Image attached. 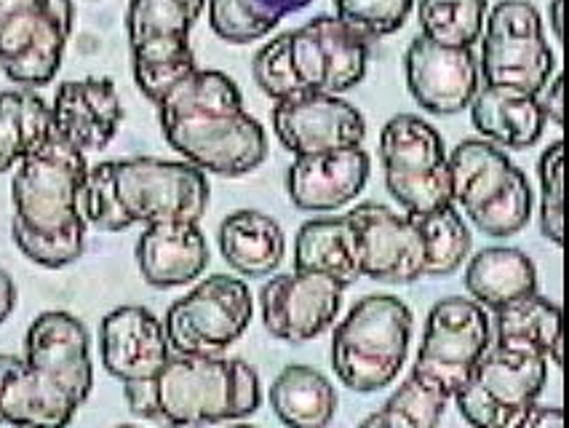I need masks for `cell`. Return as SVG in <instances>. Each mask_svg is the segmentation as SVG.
Segmentation results:
<instances>
[{"mask_svg":"<svg viewBox=\"0 0 569 428\" xmlns=\"http://www.w3.org/2000/svg\"><path fill=\"white\" fill-rule=\"evenodd\" d=\"M19 361H22V359L11 357V354H0V388H3L6 380H9V375L17 370ZM0 426H3V424H0Z\"/></svg>","mask_w":569,"mask_h":428,"instance_id":"43","label":"cell"},{"mask_svg":"<svg viewBox=\"0 0 569 428\" xmlns=\"http://www.w3.org/2000/svg\"><path fill=\"white\" fill-rule=\"evenodd\" d=\"M289 62L302 94H346L367 76L369 43L337 17L289 32Z\"/></svg>","mask_w":569,"mask_h":428,"instance_id":"15","label":"cell"},{"mask_svg":"<svg viewBox=\"0 0 569 428\" xmlns=\"http://www.w3.org/2000/svg\"><path fill=\"white\" fill-rule=\"evenodd\" d=\"M94 386L89 329L68 311H46L24 338V359L0 388V424L59 428Z\"/></svg>","mask_w":569,"mask_h":428,"instance_id":"3","label":"cell"},{"mask_svg":"<svg viewBox=\"0 0 569 428\" xmlns=\"http://www.w3.org/2000/svg\"><path fill=\"white\" fill-rule=\"evenodd\" d=\"M479 76L485 86L538 91L553 78L556 59L540 11L529 0H500L485 19Z\"/></svg>","mask_w":569,"mask_h":428,"instance_id":"13","label":"cell"},{"mask_svg":"<svg viewBox=\"0 0 569 428\" xmlns=\"http://www.w3.org/2000/svg\"><path fill=\"white\" fill-rule=\"evenodd\" d=\"M415 0H335V17L363 41H380L407 24Z\"/></svg>","mask_w":569,"mask_h":428,"instance_id":"34","label":"cell"},{"mask_svg":"<svg viewBox=\"0 0 569 428\" xmlns=\"http://www.w3.org/2000/svg\"><path fill=\"white\" fill-rule=\"evenodd\" d=\"M540 180V233L561 247L565 243V142L556 140L538 161Z\"/></svg>","mask_w":569,"mask_h":428,"instance_id":"35","label":"cell"},{"mask_svg":"<svg viewBox=\"0 0 569 428\" xmlns=\"http://www.w3.org/2000/svg\"><path fill=\"white\" fill-rule=\"evenodd\" d=\"M489 342L492 319L487 308L462 298L439 300L426 319L412 375L452 401L455 394L468 384Z\"/></svg>","mask_w":569,"mask_h":428,"instance_id":"14","label":"cell"},{"mask_svg":"<svg viewBox=\"0 0 569 428\" xmlns=\"http://www.w3.org/2000/svg\"><path fill=\"white\" fill-rule=\"evenodd\" d=\"M372 158L367 150H323L297 156L287 171V193L302 212H337L367 188Z\"/></svg>","mask_w":569,"mask_h":428,"instance_id":"20","label":"cell"},{"mask_svg":"<svg viewBox=\"0 0 569 428\" xmlns=\"http://www.w3.org/2000/svg\"><path fill=\"white\" fill-rule=\"evenodd\" d=\"M217 241L224 262L247 279L276 273L287 257V236L281 226L257 209H238L224 217Z\"/></svg>","mask_w":569,"mask_h":428,"instance_id":"25","label":"cell"},{"mask_svg":"<svg viewBox=\"0 0 569 428\" xmlns=\"http://www.w3.org/2000/svg\"><path fill=\"white\" fill-rule=\"evenodd\" d=\"M346 217L353 226L363 279L380 285H412L422 279L420 236L409 215H396L386 203H359Z\"/></svg>","mask_w":569,"mask_h":428,"instance_id":"18","label":"cell"},{"mask_svg":"<svg viewBox=\"0 0 569 428\" xmlns=\"http://www.w3.org/2000/svg\"><path fill=\"white\" fill-rule=\"evenodd\" d=\"M409 94L422 110L433 116H455L481 89L479 62L471 46H445L417 32L403 57Z\"/></svg>","mask_w":569,"mask_h":428,"instance_id":"17","label":"cell"},{"mask_svg":"<svg viewBox=\"0 0 569 428\" xmlns=\"http://www.w3.org/2000/svg\"><path fill=\"white\" fill-rule=\"evenodd\" d=\"M129 410L163 426H211L260 410V375L243 359L174 354L153 378L123 384Z\"/></svg>","mask_w":569,"mask_h":428,"instance_id":"5","label":"cell"},{"mask_svg":"<svg viewBox=\"0 0 569 428\" xmlns=\"http://www.w3.org/2000/svg\"><path fill=\"white\" fill-rule=\"evenodd\" d=\"M254 316V300L243 279L214 273L201 279L169 306L163 329L169 348L190 357H220L241 340Z\"/></svg>","mask_w":569,"mask_h":428,"instance_id":"11","label":"cell"},{"mask_svg":"<svg viewBox=\"0 0 569 428\" xmlns=\"http://www.w3.org/2000/svg\"><path fill=\"white\" fill-rule=\"evenodd\" d=\"M561 426H565V412H561L559 407H542L538 401L529 407L525 428H561Z\"/></svg>","mask_w":569,"mask_h":428,"instance_id":"39","label":"cell"},{"mask_svg":"<svg viewBox=\"0 0 569 428\" xmlns=\"http://www.w3.org/2000/svg\"><path fill=\"white\" fill-rule=\"evenodd\" d=\"M452 203L489 239H508L527 228L535 193L527 175L506 150L487 140H462L449 153Z\"/></svg>","mask_w":569,"mask_h":428,"instance_id":"7","label":"cell"},{"mask_svg":"<svg viewBox=\"0 0 569 428\" xmlns=\"http://www.w3.org/2000/svg\"><path fill=\"white\" fill-rule=\"evenodd\" d=\"M468 295L487 311L538 292V268L532 257L516 247H489L468 260L466 268Z\"/></svg>","mask_w":569,"mask_h":428,"instance_id":"26","label":"cell"},{"mask_svg":"<svg viewBox=\"0 0 569 428\" xmlns=\"http://www.w3.org/2000/svg\"><path fill=\"white\" fill-rule=\"evenodd\" d=\"M412 321V311L396 295L361 298L335 329L337 380L356 394H375L393 384L407 361Z\"/></svg>","mask_w":569,"mask_h":428,"instance_id":"6","label":"cell"},{"mask_svg":"<svg viewBox=\"0 0 569 428\" xmlns=\"http://www.w3.org/2000/svg\"><path fill=\"white\" fill-rule=\"evenodd\" d=\"M11 180V236L19 252L36 266L59 271L72 266L86 249L83 190L89 161L86 153L51 131L41 148L14 167Z\"/></svg>","mask_w":569,"mask_h":428,"instance_id":"2","label":"cell"},{"mask_svg":"<svg viewBox=\"0 0 569 428\" xmlns=\"http://www.w3.org/2000/svg\"><path fill=\"white\" fill-rule=\"evenodd\" d=\"M123 104L110 78L64 81L51 102L54 135L81 153H99L118 135Z\"/></svg>","mask_w":569,"mask_h":428,"instance_id":"22","label":"cell"},{"mask_svg":"<svg viewBox=\"0 0 569 428\" xmlns=\"http://www.w3.org/2000/svg\"><path fill=\"white\" fill-rule=\"evenodd\" d=\"M471 121L481 140L502 150H529L540 142L548 121L538 94L506 86H485L468 104Z\"/></svg>","mask_w":569,"mask_h":428,"instance_id":"24","label":"cell"},{"mask_svg":"<svg viewBox=\"0 0 569 428\" xmlns=\"http://www.w3.org/2000/svg\"><path fill=\"white\" fill-rule=\"evenodd\" d=\"M295 271L327 273L342 287L363 279L359 252H356V233L348 217H319L297 230Z\"/></svg>","mask_w":569,"mask_h":428,"instance_id":"27","label":"cell"},{"mask_svg":"<svg viewBox=\"0 0 569 428\" xmlns=\"http://www.w3.org/2000/svg\"><path fill=\"white\" fill-rule=\"evenodd\" d=\"M17 308V285L9 273L0 268V325L14 313Z\"/></svg>","mask_w":569,"mask_h":428,"instance_id":"40","label":"cell"},{"mask_svg":"<svg viewBox=\"0 0 569 428\" xmlns=\"http://www.w3.org/2000/svg\"><path fill=\"white\" fill-rule=\"evenodd\" d=\"M180 3L190 11V14H196V17H201V11L207 9V0H180Z\"/></svg>","mask_w":569,"mask_h":428,"instance_id":"44","label":"cell"},{"mask_svg":"<svg viewBox=\"0 0 569 428\" xmlns=\"http://www.w3.org/2000/svg\"><path fill=\"white\" fill-rule=\"evenodd\" d=\"M198 22L180 0H129L126 36L134 81L150 102H158L180 78L196 70L190 30Z\"/></svg>","mask_w":569,"mask_h":428,"instance_id":"12","label":"cell"},{"mask_svg":"<svg viewBox=\"0 0 569 428\" xmlns=\"http://www.w3.org/2000/svg\"><path fill=\"white\" fill-rule=\"evenodd\" d=\"M207 209V171L188 161L121 158L89 167L86 175L83 215L108 233L167 220L198 222Z\"/></svg>","mask_w":569,"mask_h":428,"instance_id":"4","label":"cell"},{"mask_svg":"<svg viewBox=\"0 0 569 428\" xmlns=\"http://www.w3.org/2000/svg\"><path fill=\"white\" fill-rule=\"evenodd\" d=\"M409 220L420 236L422 279H447L468 260L473 239L455 203L433 212L409 215Z\"/></svg>","mask_w":569,"mask_h":428,"instance_id":"31","label":"cell"},{"mask_svg":"<svg viewBox=\"0 0 569 428\" xmlns=\"http://www.w3.org/2000/svg\"><path fill=\"white\" fill-rule=\"evenodd\" d=\"M171 148L196 169L243 177L268 158V135L243 108L233 78L220 70H190L156 102Z\"/></svg>","mask_w":569,"mask_h":428,"instance_id":"1","label":"cell"},{"mask_svg":"<svg viewBox=\"0 0 569 428\" xmlns=\"http://www.w3.org/2000/svg\"><path fill=\"white\" fill-rule=\"evenodd\" d=\"M313 0H207L209 28L228 43L268 38L283 17L297 14Z\"/></svg>","mask_w":569,"mask_h":428,"instance_id":"32","label":"cell"},{"mask_svg":"<svg viewBox=\"0 0 569 428\" xmlns=\"http://www.w3.org/2000/svg\"><path fill=\"white\" fill-rule=\"evenodd\" d=\"M251 76H254V83L260 86L262 94L276 102L302 94L292 72V62H289V32L273 38L257 51L254 62H251Z\"/></svg>","mask_w":569,"mask_h":428,"instance_id":"37","label":"cell"},{"mask_svg":"<svg viewBox=\"0 0 569 428\" xmlns=\"http://www.w3.org/2000/svg\"><path fill=\"white\" fill-rule=\"evenodd\" d=\"M449 399L436 391L433 386L422 384L409 372V378L399 386L375 415L363 418L367 428H436L445 418Z\"/></svg>","mask_w":569,"mask_h":428,"instance_id":"33","label":"cell"},{"mask_svg":"<svg viewBox=\"0 0 569 428\" xmlns=\"http://www.w3.org/2000/svg\"><path fill=\"white\" fill-rule=\"evenodd\" d=\"M380 163L388 193L409 215L452 203L445 137L420 116L399 113L380 131Z\"/></svg>","mask_w":569,"mask_h":428,"instance_id":"9","label":"cell"},{"mask_svg":"<svg viewBox=\"0 0 569 428\" xmlns=\"http://www.w3.org/2000/svg\"><path fill=\"white\" fill-rule=\"evenodd\" d=\"M546 380L548 359L542 354L489 342L452 401L476 428H525L529 407L538 401Z\"/></svg>","mask_w":569,"mask_h":428,"instance_id":"8","label":"cell"},{"mask_svg":"<svg viewBox=\"0 0 569 428\" xmlns=\"http://www.w3.org/2000/svg\"><path fill=\"white\" fill-rule=\"evenodd\" d=\"M561 9H565V0H551V9H548V19H551V30L556 41H565V28H561Z\"/></svg>","mask_w":569,"mask_h":428,"instance_id":"41","label":"cell"},{"mask_svg":"<svg viewBox=\"0 0 569 428\" xmlns=\"http://www.w3.org/2000/svg\"><path fill=\"white\" fill-rule=\"evenodd\" d=\"M489 11V0H473V3L449 6V9L417 14L420 19V36L431 38L445 46H471L479 43L485 19Z\"/></svg>","mask_w":569,"mask_h":428,"instance_id":"36","label":"cell"},{"mask_svg":"<svg viewBox=\"0 0 569 428\" xmlns=\"http://www.w3.org/2000/svg\"><path fill=\"white\" fill-rule=\"evenodd\" d=\"M337 391L313 367L289 365L270 386V407L278 420L295 428H323L337 412Z\"/></svg>","mask_w":569,"mask_h":428,"instance_id":"29","label":"cell"},{"mask_svg":"<svg viewBox=\"0 0 569 428\" xmlns=\"http://www.w3.org/2000/svg\"><path fill=\"white\" fill-rule=\"evenodd\" d=\"M51 131V104L36 89L0 91V175L41 148Z\"/></svg>","mask_w":569,"mask_h":428,"instance_id":"30","label":"cell"},{"mask_svg":"<svg viewBox=\"0 0 569 428\" xmlns=\"http://www.w3.org/2000/svg\"><path fill=\"white\" fill-rule=\"evenodd\" d=\"M415 3H417V14H428V11L449 9V6H460V3H473V0H415Z\"/></svg>","mask_w":569,"mask_h":428,"instance_id":"42","label":"cell"},{"mask_svg":"<svg viewBox=\"0 0 569 428\" xmlns=\"http://www.w3.org/2000/svg\"><path fill=\"white\" fill-rule=\"evenodd\" d=\"M137 266L156 289L184 287L209 268V243L198 222L167 220L144 226L137 241Z\"/></svg>","mask_w":569,"mask_h":428,"instance_id":"23","label":"cell"},{"mask_svg":"<svg viewBox=\"0 0 569 428\" xmlns=\"http://www.w3.org/2000/svg\"><path fill=\"white\" fill-rule=\"evenodd\" d=\"M495 342L527 348L542 354L548 365H565V340H561V308L553 300L532 292L527 298L495 311Z\"/></svg>","mask_w":569,"mask_h":428,"instance_id":"28","label":"cell"},{"mask_svg":"<svg viewBox=\"0 0 569 428\" xmlns=\"http://www.w3.org/2000/svg\"><path fill=\"white\" fill-rule=\"evenodd\" d=\"M102 365L121 384L153 378L167 365L171 348L163 321L142 306H121L99 327Z\"/></svg>","mask_w":569,"mask_h":428,"instance_id":"21","label":"cell"},{"mask_svg":"<svg viewBox=\"0 0 569 428\" xmlns=\"http://www.w3.org/2000/svg\"><path fill=\"white\" fill-rule=\"evenodd\" d=\"M538 102L546 113V121L553 123V127H565V81L561 76H556L553 81H548L538 91Z\"/></svg>","mask_w":569,"mask_h":428,"instance_id":"38","label":"cell"},{"mask_svg":"<svg viewBox=\"0 0 569 428\" xmlns=\"http://www.w3.org/2000/svg\"><path fill=\"white\" fill-rule=\"evenodd\" d=\"M346 287L327 273H270L260 292L262 325L283 342H308L335 325Z\"/></svg>","mask_w":569,"mask_h":428,"instance_id":"16","label":"cell"},{"mask_svg":"<svg viewBox=\"0 0 569 428\" xmlns=\"http://www.w3.org/2000/svg\"><path fill=\"white\" fill-rule=\"evenodd\" d=\"M72 0H0V70L24 89L49 86L62 68Z\"/></svg>","mask_w":569,"mask_h":428,"instance_id":"10","label":"cell"},{"mask_svg":"<svg viewBox=\"0 0 569 428\" xmlns=\"http://www.w3.org/2000/svg\"><path fill=\"white\" fill-rule=\"evenodd\" d=\"M273 131L289 153L308 156L359 148L367 137V121L340 94H297L276 102Z\"/></svg>","mask_w":569,"mask_h":428,"instance_id":"19","label":"cell"}]
</instances>
